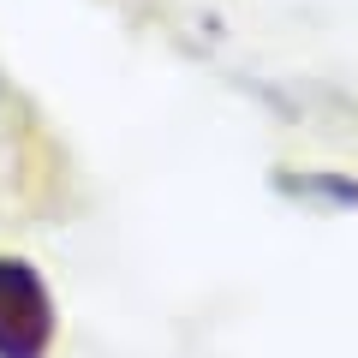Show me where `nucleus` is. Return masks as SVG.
I'll use <instances>...</instances> for the list:
<instances>
[{
    "instance_id": "nucleus-2",
    "label": "nucleus",
    "mask_w": 358,
    "mask_h": 358,
    "mask_svg": "<svg viewBox=\"0 0 358 358\" xmlns=\"http://www.w3.org/2000/svg\"><path fill=\"white\" fill-rule=\"evenodd\" d=\"M0 102H6V84H0Z\"/></svg>"
},
{
    "instance_id": "nucleus-1",
    "label": "nucleus",
    "mask_w": 358,
    "mask_h": 358,
    "mask_svg": "<svg viewBox=\"0 0 358 358\" xmlns=\"http://www.w3.org/2000/svg\"><path fill=\"white\" fill-rule=\"evenodd\" d=\"M42 346H48L42 281L18 263H0V358H42Z\"/></svg>"
}]
</instances>
